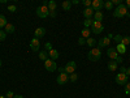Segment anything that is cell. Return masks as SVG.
<instances>
[{
    "label": "cell",
    "instance_id": "obj_1",
    "mask_svg": "<svg viewBox=\"0 0 130 98\" xmlns=\"http://www.w3.org/2000/svg\"><path fill=\"white\" fill-rule=\"evenodd\" d=\"M125 16H130L129 12H127V8L125 7V4H120L115 10H113V17L116 18H121V17H125Z\"/></svg>",
    "mask_w": 130,
    "mask_h": 98
},
{
    "label": "cell",
    "instance_id": "obj_2",
    "mask_svg": "<svg viewBox=\"0 0 130 98\" xmlns=\"http://www.w3.org/2000/svg\"><path fill=\"white\" fill-rule=\"evenodd\" d=\"M87 58H89V60H91V62L100 60V58H102V50H100V48H96V47L91 48V50L89 51V54H87Z\"/></svg>",
    "mask_w": 130,
    "mask_h": 98
},
{
    "label": "cell",
    "instance_id": "obj_3",
    "mask_svg": "<svg viewBox=\"0 0 130 98\" xmlns=\"http://www.w3.org/2000/svg\"><path fill=\"white\" fill-rule=\"evenodd\" d=\"M37 16L40 17V18H46V17L50 16V10H48L47 3H44L43 5H40V7L37 8Z\"/></svg>",
    "mask_w": 130,
    "mask_h": 98
},
{
    "label": "cell",
    "instance_id": "obj_4",
    "mask_svg": "<svg viewBox=\"0 0 130 98\" xmlns=\"http://www.w3.org/2000/svg\"><path fill=\"white\" fill-rule=\"evenodd\" d=\"M103 30H104V26H103L102 22H98V21H92L91 33H94V34H100Z\"/></svg>",
    "mask_w": 130,
    "mask_h": 98
},
{
    "label": "cell",
    "instance_id": "obj_5",
    "mask_svg": "<svg viewBox=\"0 0 130 98\" xmlns=\"http://www.w3.org/2000/svg\"><path fill=\"white\" fill-rule=\"evenodd\" d=\"M75 68H77V64H75V62H69L67 63V65L64 67V72L67 75H72V73H75Z\"/></svg>",
    "mask_w": 130,
    "mask_h": 98
},
{
    "label": "cell",
    "instance_id": "obj_6",
    "mask_svg": "<svg viewBox=\"0 0 130 98\" xmlns=\"http://www.w3.org/2000/svg\"><path fill=\"white\" fill-rule=\"evenodd\" d=\"M115 81L118 84V85H126L129 81H127V75L126 73H117V76L115 77Z\"/></svg>",
    "mask_w": 130,
    "mask_h": 98
},
{
    "label": "cell",
    "instance_id": "obj_7",
    "mask_svg": "<svg viewBox=\"0 0 130 98\" xmlns=\"http://www.w3.org/2000/svg\"><path fill=\"white\" fill-rule=\"evenodd\" d=\"M44 68L48 71V72H55L57 69V64L55 63V60H51V59H47L44 62Z\"/></svg>",
    "mask_w": 130,
    "mask_h": 98
},
{
    "label": "cell",
    "instance_id": "obj_8",
    "mask_svg": "<svg viewBox=\"0 0 130 98\" xmlns=\"http://www.w3.org/2000/svg\"><path fill=\"white\" fill-rule=\"evenodd\" d=\"M68 81H69V75H67L65 72L60 73L57 77H56V82H57L59 85H64V84H67Z\"/></svg>",
    "mask_w": 130,
    "mask_h": 98
},
{
    "label": "cell",
    "instance_id": "obj_9",
    "mask_svg": "<svg viewBox=\"0 0 130 98\" xmlns=\"http://www.w3.org/2000/svg\"><path fill=\"white\" fill-rule=\"evenodd\" d=\"M91 8L98 12V10H100L102 8H104V2H103V0H92Z\"/></svg>",
    "mask_w": 130,
    "mask_h": 98
},
{
    "label": "cell",
    "instance_id": "obj_10",
    "mask_svg": "<svg viewBox=\"0 0 130 98\" xmlns=\"http://www.w3.org/2000/svg\"><path fill=\"white\" fill-rule=\"evenodd\" d=\"M39 47H40V42H39V39L32 38L31 42H30V48L34 51V52H38V51H39Z\"/></svg>",
    "mask_w": 130,
    "mask_h": 98
},
{
    "label": "cell",
    "instance_id": "obj_11",
    "mask_svg": "<svg viewBox=\"0 0 130 98\" xmlns=\"http://www.w3.org/2000/svg\"><path fill=\"white\" fill-rule=\"evenodd\" d=\"M111 43V39L108 38V37H104L102 39L98 41V48H103V47H107L108 45Z\"/></svg>",
    "mask_w": 130,
    "mask_h": 98
},
{
    "label": "cell",
    "instance_id": "obj_12",
    "mask_svg": "<svg viewBox=\"0 0 130 98\" xmlns=\"http://www.w3.org/2000/svg\"><path fill=\"white\" fill-rule=\"evenodd\" d=\"M107 55H108V58L112 59V60H116L118 56H120L116 48H108V50H107Z\"/></svg>",
    "mask_w": 130,
    "mask_h": 98
},
{
    "label": "cell",
    "instance_id": "obj_13",
    "mask_svg": "<svg viewBox=\"0 0 130 98\" xmlns=\"http://www.w3.org/2000/svg\"><path fill=\"white\" fill-rule=\"evenodd\" d=\"M44 34H46V29L44 28H37L35 31H34V38L39 39L42 37H44Z\"/></svg>",
    "mask_w": 130,
    "mask_h": 98
},
{
    "label": "cell",
    "instance_id": "obj_14",
    "mask_svg": "<svg viewBox=\"0 0 130 98\" xmlns=\"http://www.w3.org/2000/svg\"><path fill=\"white\" fill-rule=\"evenodd\" d=\"M48 58H50L51 60H56V59L59 58V51L55 50V48H52L51 51H48Z\"/></svg>",
    "mask_w": 130,
    "mask_h": 98
},
{
    "label": "cell",
    "instance_id": "obj_15",
    "mask_svg": "<svg viewBox=\"0 0 130 98\" xmlns=\"http://www.w3.org/2000/svg\"><path fill=\"white\" fill-rule=\"evenodd\" d=\"M83 16H85V18H91V17L94 16V9H92L91 7H90V8H85Z\"/></svg>",
    "mask_w": 130,
    "mask_h": 98
},
{
    "label": "cell",
    "instance_id": "obj_16",
    "mask_svg": "<svg viewBox=\"0 0 130 98\" xmlns=\"http://www.w3.org/2000/svg\"><path fill=\"white\" fill-rule=\"evenodd\" d=\"M14 30H16V28H14L13 24H7V26L4 28V31L7 33V34H13Z\"/></svg>",
    "mask_w": 130,
    "mask_h": 98
},
{
    "label": "cell",
    "instance_id": "obj_17",
    "mask_svg": "<svg viewBox=\"0 0 130 98\" xmlns=\"http://www.w3.org/2000/svg\"><path fill=\"white\" fill-rule=\"evenodd\" d=\"M47 7H48V10H50V12H53V10H56L57 4H56L55 0H50V2L47 3Z\"/></svg>",
    "mask_w": 130,
    "mask_h": 98
},
{
    "label": "cell",
    "instance_id": "obj_18",
    "mask_svg": "<svg viewBox=\"0 0 130 98\" xmlns=\"http://www.w3.org/2000/svg\"><path fill=\"white\" fill-rule=\"evenodd\" d=\"M117 62L116 60H111L109 63H108V69H109L111 72H115V71H117Z\"/></svg>",
    "mask_w": 130,
    "mask_h": 98
},
{
    "label": "cell",
    "instance_id": "obj_19",
    "mask_svg": "<svg viewBox=\"0 0 130 98\" xmlns=\"http://www.w3.org/2000/svg\"><path fill=\"white\" fill-rule=\"evenodd\" d=\"M96 43H98V42H96L95 38H91V37H90V38L86 39V45H87L89 47H91V48H94V47L96 46Z\"/></svg>",
    "mask_w": 130,
    "mask_h": 98
},
{
    "label": "cell",
    "instance_id": "obj_20",
    "mask_svg": "<svg viewBox=\"0 0 130 98\" xmlns=\"http://www.w3.org/2000/svg\"><path fill=\"white\" fill-rule=\"evenodd\" d=\"M104 15L100 12V10H98V12L94 13V21H98V22H102V20H103Z\"/></svg>",
    "mask_w": 130,
    "mask_h": 98
},
{
    "label": "cell",
    "instance_id": "obj_21",
    "mask_svg": "<svg viewBox=\"0 0 130 98\" xmlns=\"http://www.w3.org/2000/svg\"><path fill=\"white\" fill-rule=\"evenodd\" d=\"M7 18H5V16L4 15H0V29H3V28H5L7 26Z\"/></svg>",
    "mask_w": 130,
    "mask_h": 98
},
{
    "label": "cell",
    "instance_id": "obj_22",
    "mask_svg": "<svg viewBox=\"0 0 130 98\" xmlns=\"http://www.w3.org/2000/svg\"><path fill=\"white\" fill-rule=\"evenodd\" d=\"M38 56H39V59H40V60H43V62H46V60L48 59V52H44V51H40V52L38 54Z\"/></svg>",
    "mask_w": 130,
    "mask_h": 98
},
{
    "label": "cell",
    "instance_id": "obj_23",
    "mask_svg": "<svg viewBox=\"0 0 130 98\" xmlns=\"http://www.w3.org/2000/svg\"><path fill=\"white\" fill-rule=\"evenodd\" d=\"M90 33H91V30H89V29H83L82 31H81V34H82V38H85V39H87V38H90Z\"/></svg>",
    "mask_w": 130,
    "mask_h": 98
},
{
    "label": "cell",
    "instance_id": "obj_24",
    "mask_svg": "<svg viewBox=\"0 0 130 98\" xmlns=\"http://www.w3.org/2000/svg\"><path fill=\"white\" fill-rule=\"evenodd\" d=\"M116 50H117V52H118V54H121V55H124V54L126 52V47H125L124 45H117Z\"/></svg>",
    "mask_w": 130,
    "mask_h": 98
},
{
    "label": "cell",
    "instance_id": "obj_25",
    "mask_svg": "<svg viewBox=\"0 0 130 98\" xmlns=\"http://www.w3.org/2000/svg\"><path fill=\"white\" fill-rule=\"evenodd\" d=\"M92 21H94V20H91V18H85V21H83V25H85V28H86V29L91 28V25H92Z\"/></svg>",
    "mask_w": 130,
    "mask_h": 98
},
{
    "label": "cell",
    "instance_id": "obj_26",
    "mask_svg": "<svg viewBox=\"0 0 130 98\" xmlns=\"http://www.w3.org/2000/svg\"><path fill=\"white\" fill-rule=\"evenodd\" d=\"M70 7H72V3L69 2V0H65V2L62 3V8H64V10H69Z\"/></svg>",
    "mask_w": 130,
    "mask_h": 98
},
{
    "label": "cell",
    "instance_id": "obj_27",
    "mask_svg": "<svg viewBox=\"0 0 130 98\" xmlns=\"http://www.w3.org/2000/svg\"><path fill=\"white\" fill-rule=\"evenodd\" d=\"M120 45H124L125 47H126L127 45H130V37H122V41H121Z\"/></svg>",
    "mask_w": 130,
    "mask_h": 98
},
{
    "label": "cell",
    "instance_id": "obj_28",
    "mask_svg": "<svg viewBox=\"0 0 130 98\" xmlns=\"http://www.w3.org/2000/svg\"><path fill=\"white\" fill-rule=\"evenodd\" d=\"M77 80H78V75H77V73H72V75H69V81L75 82Z\"/></svg>",
    "mask_w": 130,
    "mask_h": 98
},
{
    "label": "cell",
    "instance_id": "obj_29",
    "mask_svg": "<svg viewBox=\"0 0 130 98\" xmlns=\"http://www.w3.org/2000/svg\"><path fill=\"white\" fill-rule=\"evenodd\" d=\"M5 38H7V33L3 29H0V42H3Z\"/></svg>",
    "mask_w": 130,
    "mask_h": 98
},
{
    "label": "cell",
    "instance_id": "obj_30",
    "mask_svg": "<svg viewBox=\"0 0 130 98\" xmlns=\"http://www.w3.org/2000/svg\"><path fill=\"white\" fill-rule=\"evenodd\" d=\"M104 8H105V9H108V10H111V9L113 8L112 2H105V3H104Z\"/></svg>",
    "mask_w": 130,
    "mask_h": 98
},
{
    "label": "cell",
    "instance_id": "obj_31",
    "mask_svg": "<svg viewBox=\"0 0 130 98\" xmlns=\"http://www.w3.org/2000/svg\"><path fill=\"white\" fill-rule=\"evenodd\" d=\"M113 39H115V42H117L118 45H120L121 41H122V37H121L120 34H117V35H115V37H113Z\"/></svg>",
    "mask_w": 130,
    "mask_h": 98
},
{
    "label": "cell",
    "instance_id": "obj_32",
    "mask_svg": "<svg viewBox=\"0 0 130 98\" xmlns=\"http://www.w3.org/2000/svg\"><path fill=\"white\" fill-rule=\"evenodd\" d=\"M91 3H92V2H90V0H83V2H82V4H83L86 8H90V7H91Z\"/></svg>",
    "mask_w": 130,
    "mask_h": 98
},
{
    "label": "cell",
    "instance_id": "obj_33",
    "mask_svg": "<svg viewBox=\"0 0 130 98\" xmlns=\"http://www.w3.org/2000/svg\"><path fill=\"white\" fill-rule=\"evenodd\" d=\"M125 93L126 94H130V81L125 85Z\"/></svg>",
    "mask_w": 130,
    "mask_h": 98
},
{
    "label": "cell",
    "instance_id": "obj_34",
    "mask_svg": "<svg viewBox=\"0 0 130 98\" xmlns=\"http://www.w3.org/2000/svg\"><path fill=\"white\" fill-rule=\"evenodd\" d=\"M78 45H81V46H83V45H86V39L81 37V38L78 39Z\"/></svg>",
    "mask_w": 130,
    "mask_h": 98
},
{
    "label": "cell",
    "instance_id": "obj_35",
    "mask_svg": "<svg viewBox=\"0 0 130 98\" xmlns=\"http://www.w3.org/2000/svg\"><path fill=\"white\" fill-rule=\"evenodd\" d=\"M16 9H17L16 5H9V7H8V10H9V12H16Z\"/></svg>",
    "mask_w": 130,
    "mask_h": 98
},
{
    "label": "cell",
    "instance_id": "obj_36",
    "mask_svg": "<svg viewBox=\"0 0 130 98\" xmlns=\"http://www.w3.org/2000/svg\"><path fill=\"white\" fill-rule=\"evenodd\" d=\"M5 97H7V98H13V97H14V94H13V92H10V90H9V92H7Z\"/></svg>",
    "mask_w": 130,
    "mask_h": 98
},
{
    "label": "cell",
    "instance_id": "obj_37",
    "mask_svg": "<svg viewBox=\"0 0 130 98\" xmlns=\"http://www.w3.org/2000/svg\"><path fill=\"white\" fill-rule=\"evenodd\" d=\"M44 48H46L47 51H51V50H52V45H51V43H46V45H44Z\"/></svg>",
    "mask_w": 130,
    "mask_h": 98
},
{
    "label": "cell",
    "instance_id": "obj_38",
    "mask_svg": "<svg viewBox=\"0 0 130 98\" xmlns=\"http://www.w3.org/2000/svg\"><path fill=\"white\" fill-rule=\"evenodd\" d=\"M112 4H113V5H117V7H118V5L121 4V0H112Z\"/></svg>",
    "mask_w": 130,
    "mask_h": 98
},
{
    "label": "cell",
    "instance_id": "obj_39",
    "mask_svg": "<svg viewBox=\"0 0 130 98\" xmlns=\"http://www.w3.org/2000/svg\"><path fill=\"white\" fill-rule=\"evenodd\" d=\"M116 62H117V64H120V63H122V58H121V56H118V58L116 59Z\"/></svg>",
    "mask_w": 130,
    "mask_h": 98
},
{
    "label": "cell",
    "instance_id": "obj_40",
    "mask_svg": "<svg viewBox=\"0 0 130 98\" xmlns=\"http://www.w3.org/2000/svg\"><path fill=\"white\" fill-rule=\"evenodd\" d=\"M120 73H126V68L125 67H121L120 68Z\"/></svg>",
    "mask_w": 130,
    "mask_h": 98
},
{
    "label": "cell",
    "instance_id": "obj_41",
    "mask_svg": "<svg viewBox=\"0 0 130 98\" xmlns=\"http://www.w3.org/2000/svg\"><path fill=\"white\" fill-rule=\"evenodd\" d=\"M50 16H51V17H56V10H53V12H50Z\"/></svg>",
    "mask_w": 130,
    "mask_h": 98
},
{
    "label": "cell",
    "instance_id": "obj_42",
    "mask_svg": "<svg viewBox=\"0 0 130 98\" xmlns=\"http://www.w3.org/2000/svg\"><path fill=\"white\" fill-rule=\"evenodd\" d=\"M126 8H130V0H126V4H125Z\"/></svg>",
    "mask_w": 130,
    "mask_h": 98
},
{
    "label": "cell",
    "instance_id": "obj_43",
    "mask_svg": "<svg viewBox=\"0 0 130 98\" xmlns=\"http://www.w3.org/2000/svg\"><path fill=\"white\" fill-rule=\"evenodd\" d=\"M70 3H72V4H75V5H77V4H78L79 2H78V0H72V2H70Z\"/></svg>",
    "mask_w": 130,
    "mask_h": 98
},
{
    "label": "cell",
    "instance_id": "obj_44",
    "mask_svg": "<svg viewBox=\"0 0 130 98\" xmlns=\"http://www.w3.org/2000/svg\"><path fill=\"white\" fill-rule=\"evenodd\" d=\"M13 98H24V95H21V94H17V95H14Z\"/></svg>",
    "mask_w": 130,
    "mask_h": 98
},
{
    "label": "cell",
    "instance_id": "obj_45",
    "mask_svg": "<svg viewBox=\"0 0 130 98\" xmlns=\"http://www.w3.org/2000/svg\"><path fill=\"white\" fill-rule=\"evenodd\" d=\"M126 73H127V76H130V67L126 68Z\"/></svg>",
    "mask_w": 130,
    "mask_h": 98
},
{
    "label": "cell",
    "instance_id": "obj_46",
    "mask_svg": "<svg viewBox=\"0 0 130 98\" xmlns=\"http://www.w3.org/2000/svg\"><path fill=\"white\" fill-rule=\"evenodd\" d=\"M107 37H108V38H109V39H112V38H113V37H115V35H113V34H108V35H107Z\"/></svg>",
    "mask_w": 130,
    "mask_h": 98
},
{
    "label": "cell",
    "instance_id": "obj_47",
    "mask_svg": "<svg viewBox=\"0 0 130 98\" xmlns=\"http://www.w3.org/2000/svg\"><path fill=\"white\" fill-rule=\"evenodd\" d=\"M2 64H3V62H2V59H0V67H2Z\"/></svg>",
    "mask_w": 130,
    "mask_h": 98
},
{
    "label": "cell",
    "instance_id": "obj_48",
    "mask_svg": "<svg viewBox=\"0 0 130 98\" xmlns=\"http://www.w3.org/2000/svg\"><path fill=\"white\" fill-rule=\"evenodd\" d=\"M0 98H7L5 95H0Z\"/></svg>",
    "mask_w": 130,
    "mask_h": 98
}]
</instances>
